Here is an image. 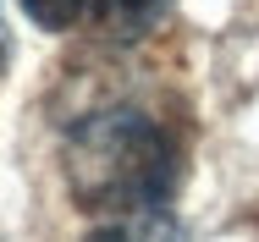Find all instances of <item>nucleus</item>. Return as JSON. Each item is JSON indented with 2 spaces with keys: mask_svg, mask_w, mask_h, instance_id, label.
<instances>
[{
  "mask_svg": "<svg viewBox=\"0 0 259 242\" xmlns=\"http://www.w3.org/2000/svg\"><path fill=\"white\" fill-rule=\"evenodd\" d=\"M17 6H22L45 33H66V28L89 11V0H17Z\"/></svg>",
  "mask_w": 259,
  "mask_h": 242,
  "instance_id": "nucleus-3",
  "label": "nucleus"
},
{
  "mask_svg": "<svg viewBox=\"0 0 259 242\" xmlns=\"http://www.w3.org/2000/svg\"><path fill=\"white\" fill-rule=\"evenodd\" d=\"M6 55H11V33H6V17H0V66H6Z\"/></svg>",
  "mask_w": 259,
  "mask_h": 242,
  "instance_id": "nucleus-5",
  "label": "nucleus"
},
{
  "mask_svg": "<svg viewBox=\"0 0 259 242\" xmlns=\"http://www.w3.org/2000/svg\"><path fill=\"white\" fill-rule=\"evenodd\" d=\"M83 242H133L127 231H116V226H105V231H94V237H83Z\"/></svg>",
  "mask_w": 259,
  "mask_h": 242,
  "instance_id": "nucleus-4",
  "label": "nucleus"
},
{
  "mask_svg": "<svg viewBox=\"0 0 259 242\" xmlns=\"http://www.w3.org/2000/svg\"><path fill=\"white\" fill-rule=\"evenodd\" d=\"M89 6H94V22L110 39H144L171 11V0H89Z\"/></svg>",
  "mask_w": 259,
  "mask_h": 242,
  "instance_id": "nucleus-2",
  "label": "nucleus"
},
{
  "mask_svg": "<svg viewBox=\"0 0 259 242\" xmlns=\"http://www.w3.org/2000/svg\"><path fill=\"white\" fill-rule=\"evenodd\" d=\"M66 182L89 209H160L182 182V149L138 110H105L72 127Z\"/></svg>",
  "mask_w": 259,
  "mask_h": 242,
  "instance_id": "nucleus-1",
  "label": "nucleus"
}]
</instances>
